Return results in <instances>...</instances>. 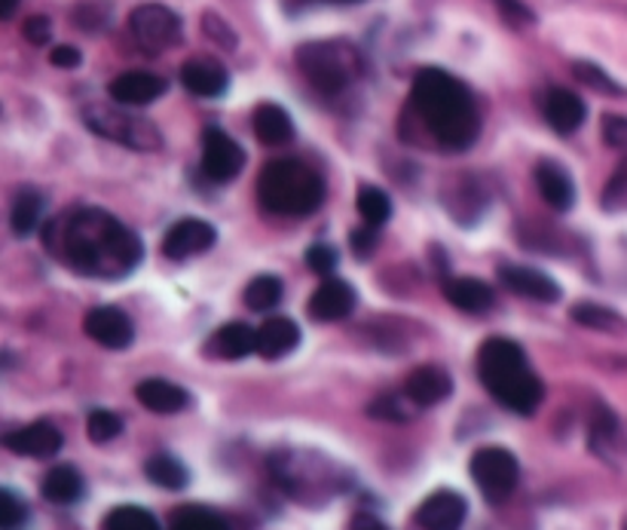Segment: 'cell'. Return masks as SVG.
I'll return each mask as SVG.
<instances>
[{
	"label": "cell",
	"mask_w": 627,
	"mask_h": 530,
	"mask_svg": "<svg viewBox=\"0 0 627 530\" xmlns=\"http://www.w3.org/2000/svg\"><path fill=\"white\" fill-rule=\"evenodd\" d=\"M279 301H282V279L270 277V273L251 279L249 289H245V304H249V310L267 313V310H275Z\"/></svg>",
	"instance_id": "33"
},
{
	"label": "cell",
	"mask_w": 627,
	"mask_h": 530,
	"mask_svg": "<svg viewBox=\"0 0 627 530\" xmlns=\"http://www.w3.org/2000/svg\"><path fill=\"white\" fill-rule=\"evenodd\" d=\"M50 62H53L55 67H65V71H71V67H80L83 55H80L77 46H55L53 53H50Z\"/></svg>",
	"instance_id": "46"
},
{
	"label": "cell",
	"mask_w": 627,
	"mask_h": 530,
	"mask_svg": "<svg viewBox=\"0 0 627 530\" xmlns=\"http://www.w3.org/2000/svg\"><path fill=\"white\" fill-rule=\"evenodd\" d=\"M28 524V506L10 488L0 491V530H22Z\"/></svg>",
	"instance_id": "39"
},
{
	"label": "cell",
	"mask_w": 627,
	"mask_h": 530,
	"mask_svg": "<svg viewBox=\"0 0 627 530\" xmlns=\"http://www.w3.org/2000/svg\"><path fill=\"white\" fill-rule=\"evenodd\" d=\"M245 166V150L239 147L236 138L218 129V126H209L202 133V173L211 181H233L236 175L242 173Z\"/></svg>",
	"instance_id": "9"
},
{
	"label": "cell",
	"mask_w": 627,
	"mask_h": 530,
	"mask_svg": "<svg viewBox=\"0 0 627 530\" xmlns=\"http://www.w3.org/2000/svg\"><path fill=\"white\" fill-rule=\"evenodd\" d=\"M301 344V329L297 322L285 316H273L258 329V353L263 358H282Z\"/></svg>",
	"instance_id": "25"
},
{
	"label": "cell",
	"mask_w": 627,
	"mask_h": 530,
	"mask_svg": "<svg viewBox=\"0 0 627 530\" xmlns=\"http://www.w3.org/2000/svg\"><path fill=\"white\" fill-rule=\"evenodd\" d=\"M181 83L199 98H221L230 90V71L215 59H190L181 67Z\"/></svg>",
	"instance_id": "18"
},
{
	"label": "cell",
	"mask_w": 627,
	"mask_h": 530,
	"mask_svg": "<svg viewBox=\"0 0 627 530\" xmlns=\"http://www.w3.org/2000/svg\"><path fill=\"white\" fill-rule=\"evenodd\" d=\"M62 433L59 426H53L50 420H38V424H28L22 429H13L3 436V448L7 451L19 454V457H34V460H43V457H53V454L62 451Z\"/></svg>",
	"instance_id": "13"
},
{
	"label": "cell",
	"mask_w": 627,
	"mask_h": 530,
	"mask_svg": "<svg viewBox=\"0 0 627 530\" xmlns=\"http://www.w3.org/2000/svg\"><path fill=\"white\" fill-rule=\"evenodd\" d=\"M337 249H331V246H325V242H315L313 249L306 252V267L313 270V273H318V277H327L334 267H337Z\"/></svg>",
	"instance_id": "41"
},
{
	"label": "cell",
	"mask_w": 627,
	"mask_h": 530,
	"mask_svg": "<svg viewBox=\"0 0 627 530\" xmlns=\"http://www.w3.org/2000/svg\"><path fill=\"white\" fill-rule=\"evenodd\" d=\"M569 316L585 325V329H594V332L603 334H625L627 332V319L613 310V306L597 304V301H578V304L569 310Z\"/></svg>",
	"instance_id": "28"
},
{
	"label": "cell",
	"mask_w": 627,
	"mask_h": 530,
	"mask_svg": "<svg viewBox=\"0 0 627 530\" xmlns=\"http://www.w3.org/2000/svg\"><path fill=\"white\" fill-rule=\"evenodd\" d=\"M542 114H545V119H548V126L554 133L573 135L575 129H582V123L588 117V107H585V102H582L575 93L554 86V90L545 93Z\"/></svg>",
	"instance_id": "19"
},
{
	"label": "cell",
	"mask_w": 627,
	"mask_h": 530,
	"mask_svg": "<svg viewBox=\"0 0 627 530\" xmlns=\"http://www.w3.org/2000/svg\"><path fill=\"white\" fill-rule=\"evenodd\" d=\"M22 34H25L28 43H34V46L50 43V38H53V22H50V15H28L25 25H22Z\"/></svg>",
	"instance_id": "44"
},
{
	"label": "cell",
	"mask_w": 627,
	"mask_h": 530,
	"mask_svg": "<svg viewBox=\"0 0 627 530\" xmlns=\"http://www.w3.org/2000/svg\"><path fill=\"white\" fill-rule=\"evenodd\" d=\"M43 209H46V199L43 194L38 190H19L13 199V209H10V227H13L15 237H28V233H34L40 225V218H43Z\"/></svg>",
	"instance_id": "30"
},
{
	"label": "cell",
	"mask_w": 627,
	"mask_h": 530,
	"mask_svg": "<svg viewBox=\"0 0 627 530\" xmlns=\"http://www.w3.org/2000/svg\"><path fill=\"white\" fill-rule=\"evenodd\" d=\"M588 445H591V451L597 454L603 464H609V466L625 464V457H627L625 433H621L618 417H615L606 405H597L594 414H591Z\"/></svg>",
	"instance_id": "14"
},
{
	"label": "cell",
	"mask_w": 627,
	"mask_h": 530,
	"mask_svg": "<svg viewBox=\"0 0 627 530\" xmlns=\"http://www.w3.org/2000/svg\"><path fill=\"white\" fill-rule=\"evenodd\" d=\"M215 227L209 221H199V218H184L178 225H171L166 230V237H163V254L169 258V261H187V258H194V254H202L209 252L211 246H215Z\"/></svg>",
	"instance_id": "10"
},
{
	"label": "cell",
	"mask_w": 627,
	"mask_h": 530,
	"mask_svg": "<svg viewBox=\"0 0 627 530\" xmlns=\"http://www.w3.org/2000/svg\"><path fill=\"white\" fill-rule=\"evenodd\" d=\"M600 206L603 212L609 215H621L627 212V157L618 163V169L609 175V181L603 187L600 194Z\"/></svg>",
	"instance_id": "36"
},
{
	"label": "cell",
	"mask_w": 627,
	"mask_h": 530,
	"mask_svg": "<svg viewBox=\"0 0 627 530\" xmlns=\"http://www.w3.org/2000/svg\"><path fill=\"white\" fill-rule=\"evenodd\" d=\"M202 31H206V38L215 40L223 50H236V31L218 13L202 15Z\"/></svg>",
	"instance_id": "40"
},
{
	"label": "cell",
	"mask_w": 627,
	"mask_h": 530,
	"mask_svg": "<svg viewBox=\"0 0 627 530\" xmlns=\"http://www.w3.org/2000/svg\"><path fill=\"white\" fill-rule=\"evenodd\" d=\"M625 530H627V521H625Z\"/></svg>",
	"instance_id": "50"
},
{
	"label": "cell",
	"mask_w": 627,
	"mask_h": 530,
	"mask_svg": "<svg viewBox=\"0 0 627 530\" xmlns=\"http://www.w3.org/2000/svg\"><path fill=\"white\" fill-rule=\"evenodd\" d=\"M83 332L105 350H126L135 341L132 319L117 306H95V310H90L86 319H83Z\"/></svg>",
	"instance_id": "11"
},
{
	"label": "cell",
	"mask_w": 627,
	"mask_h": 530,
	"mask_svg": "<svg viewBox=\"0 0 627 530\" xmlns=\"http://www.w3.org/2000/svg\"><path fill=\"white\" fill-rule=\"evenodd\" d=\"M419 412V405L407 393H386V396L374 398L367 405V414L377 420H389V424H407L414 414Z\"/></svg>",
	"instance_id": "32"
},
{
	"label": "cell",
	"mask_w": 627,
	"mask_h": 530,
	"mask_svg": "<svg viewBox=\"0 0 627 530\" xmlns=\"http://www.w3.org/2000/svg\"><path fill=\"white\" fill-rule=\"evenodd\" d=\"M600 133H603V142L615 150H625L627 147V117L621 114H606L600 123Z\"/></svg>",
	"instance_id": "42"
},
{
	"label": "cell",
	"mask_w": 627,
	"mask_h": 530,
	"mask_svg": "<svg viewBox=\"0 0 627 530\" xmlns=\"http://www.w3.org/2000/svg\"><path fill=\"white\" fill-rule=\"evenodd\" d=\"M405 393L417 402L419 408H431V405L450 398L453 377L445 368H438V365H422V368H417V372L407 377Z\"/></svg>",
	"instance_id": "22"
},
{
	"label": "cell",
	"mask_w": 627,
	"mask_h": 530,
	"mask_svg": "<svg viewBox=\"0 0 627 530\" xmlns=\"http://www.w3.org/2000/svg\"><path fill=\"white\" fill-rule=\"evenodd\" d=\"M358 304V294L346 279H327L310 298V316L315 322H337L346 319Z\"/></svg>",
	"instance_id": "17"
},
{
	"label": "cell",
	"mask_w": 627,
	"mask_h": 530,
	"mask_svg": "<svg viewBox=\"0 0 627 530\" xmlns=\"http://www.w3.org/2000/svg\"><path fill=\"white\" fill-rule=\"evenodd\" d=\"M111 98L123 107H142L157 102L159 95L166 93V80L150 74V71H126L119 77L111 80L107 86Z\"/></svg>",
	"instance_id": "16"
},
{
	"label": "cell",
	"mask_w": 627,
	"mask_h": 530,
	"mask_svg": "<svg viewBox=\"0 0 627 530\" xmlns=\"http://www.w3.org/2000/svg\"><path fill=\"white\" fill-rule=\"evenodd\" d=\"M499 13L505 15V22L514 28H526L536 22V15H533V10L523 3V0H497Z\"/></svg>",
	"instance_id": "43"
},
{
	"label": "cell",
	"mask_w": 627,
	"mask_h": 530,
	"mask_svg": "<svg viewBox=\"0 0 627 530\" xmlns=\"http://www.w3.org/2000/svg\"><path fill=\"white\" fill-rule=\"evenodd\" d=\"M209 356L227 358V362H239V358L258 353V332L245 325V322H227L218 332L211 334Z\"/></svg>",
	"instance_id": "21"
},
{
	"label": "cell",
	"mask_w": 627,
	"mask_h": 530,
	"mask_svg": "<svg viewBox=\"0 0 627 530\" xmlns=\"http://www.w3.org/2000/svg\"><path fill=\"white\" fill-rule=\"evenodd\" d=\"M445 298L450 304L462 310V313H484L493 306L497 294L487 285L484 279L474 277H459V279H447L445 282Z\"/></svg>",
	"instance_id": "24"
},
{
	"label": "cell",
	"mask_w": 627,
	"mask_h": 530,
	"mask_svg": "<svg viewBox=\"0 0 627 530\" xmlns=\"http://www.w3.org/2000/svg\"><path fill=\"white\" fill-rule=\"evenodd\" d=\"M355 206H358L362 221L370 227H383L389 218H393V199L386 197V190H379V187L374 185L358 187Z\"/></svg>",
	"instance_id": "31"
},
{
	"label": "cell",
	"mask_w": 627,
	"mask_h": 530,
	"mask_svg": "<svg viewBox=\"0 0 627 530\" xmlns=\"http://www.w3.org/2000/svg\"><path fill=\"white\" fill-rule=\"evenodd\" d=\"M469 469L474 485L481 488L484 500H490V503H505L518 488V478H521L518 457L505 448H497V445L471 454Z\"/></svg>",
	"instance_id": "7"
},
{
	"label": "cell",
	"mask_w": 627,
	"mask_h": 530,
	"mask_svg": "<svg viewBox=\"0 0 627 530\" xmlns=\"http://www.w3.org/2000/svg\"><path fill=\"white\" fill-rule=\"evenodd\" d=\"M144 476L150 478L157 488H163V491H184V488L190 485L187 466H184L178 457H171V454H154V457L144 464Z\"/></svg>",
	"instance_id": "29"
},
{
	"label": "cell",
	"mask_w": 627,
	"mask_h": 530,
	"mask_svg": "<svg viewBox=\"0 0 627 530\" xmlns=\"http://www.w3.org/2000/svg\"><path fill=\"white\" fill-rule=\"evenodd\" d=\"M478 377L502 408L523 414V417L536 412L542 398H545V386L539 381V374L530 368V358L523 353V346L509 341V337H490L481 344Z\"/></svg>",
	"instance_id": "3"
},
{
	"label": "cell",
	"mask_w": 627,
	"mask_h": 530,
	"mask_svg": "<svg viewBox=\"0 0 627 530\" xmlns=\"http://www.w3.org/2000/svg\"><path fill=\"white\" fill-rule=\"evenodd\" d=\"M349 242H353V252L358 254V258H367V254L377 249V227H358V230H353V237H349Z\"/></svg>",
	"instance_id": "45"
},
{
	"label": "cell",
	"mask_w": 627,
	"mask_h": 530,
	"mask_svg": "<svg viewBox=\"0 0 627 530\" xmlns=\"http://www.w3.org/2000/svg\"><path fill=\"white\" fill-rule=\"evenodd\" d=\"M499 282H502L509 292L530 298V301H539V304H554V301H561V285H557L548 273L533 270V267L502 264L499 267Z\"/></svg>",
	"instance_id": "15"
},
{
	"label": "cell",
	"mask_w": 627,
	"mask_h": 530,
	"mask_svg": "<svg viewBox=\"0 0 627 530\" xmlns=\"http://www.w3.org/2000/svg\"><path fill=\"white\" fill-rule=\"evenodd\" d=\"M251 126H254V135L263 145L270 147L288 145L294 138V123L288 117V111L282 105H273V102H263V105L254 107Z\"/></svg>",
	"instance_id": "26"
},
{
	"label": "cell",
	"mask_w": 627,
	"mask_h": 530,
	"mask_svg": "<svg viewBox=\"0 0 627 530\" xmlns=\"http://www.w3.org/2000/svg\"><path fill=\"white\" fill-rule=\"evenodd\" d=\"M410 107L419 123L445 150H466L481 133V114L474 95L441 67H422L410 86Z\"/></svg>",
	"instance_id": "2"
},
{
	"label": "cell",
	"mask_w": 627,
	"mask_h": 530,
	"mask_svg": "<svg viewBox=\"0 0 627 530\" xmlns=\"http://www.w3.org/2000/svg\"><path fill=\"white\" fill-rule=\"evenodd\" d=\"M171 530H233L227 524V518L211 512L206 506H181L171 516Z\"/></svg>",
	"instance_id": "34"
},
{
	"label": "cell",
	"mask_w": 627,
	"mask_h": 530,
	"mask_svg": "<svg viewBox=\"0 0 627 530\" xmlns=\"http://www.w3.org/2000/svg\"><path fill=\"white\" fill-rule=\"evenodd\" d=\"M573 74L578 83H585L588 90H597L603 95H627V90L621 83H615L600 65H594V62H573Z\"/></svg>",
	"instance_id": "37"
},
{
	"label": "cell",
	"mask_w": 627,
	"mask_h": 530,
	"mask_svg": "<svg viewBox=\"0 0 627 530\" xmlns=\"http://www.w3.org/2000/svg\"><path fill=\"white\" fill-rule=\"evenodd\" d=\"M86 433H90V438L95 441V445H105V441H114V438L123 433V420H119V414L98 408V412L90 414V420H86Z\"/></svg>",
	"instance_id": "38"
},
{
	"label": "cell",
	"mask_w": 627,
	"mask_h": 530,
	"mask_svg": "<svg viewBox=\"0 0 627 530\" xmlns=\"http://www.w3.org/2000/svg\"><path fill=\"white\" fill-rule=\"evenodd\" d=\"M43 246L67 270L95 279L129 277L144 258L138 233L105 209H67L43 227Z\"/></svg>",
	"instance_id": "1"
},
{
	"label": "cell",
	"mask_w": 627,
	"mask_h": 530,
	"mask_svg": "<svg viewBox=\"0 0 627 530\" xmlns=\"http://www.w3.org/2000/svg\"><path fill=\"white\" fill-rule=\"evenodd\" d=\"M297 67L310 80V86L325 95H337L349 90L355 80L365 74V59L349 40H313L297 46Z\"/></svg>",
	"instance_id": "5"
},
{
	"label": "cell",
	"mask_w": 627,
	"mask_h": 530,
	"mask_svg": "<svg viewBox=\"0 0 627 530\" xmlns=\"http://www.w3.org/2000/svg\"><path fill=\"white\" fill-rule=\"evenodd\" d=\"M297 7H313V3H358V0H294Z\"/></svg>",
	"instance_id": "49"
},
{
	"label": "cell",
	"mask_w": 627,
	"mask_h": 530,
	"mask_svg": "<svg viewBox=\"0 0 627 530\" xmlns=\"http://www.w3.org/2000/svg\"><path fill=\"white\" fill-rule=\"evenodd\" d=\"M19 0H0V19H13Z\"/></svg>",
	"instance_id": "48"
},
{
	"label": "cell",
	"mask_w": 627,
	"mask_h": 530,
	"mask_svg": "<svg viewBox=\"0 0 627 530\" xmlns=\"http://www.w3.org/2000/svg\"><path fill=\"white\" fill-rule=\"evenodd\" d=\"M135 398L142 402L147 412L154 414H178L190 405V393L184 386L163 381V377H147L135 386Z\"/></svg>",
	"instance_id": "23"
},
{
	"label": "cell",
	"mask_w": 627,
	"mask_h": 530,
	"mask_svg": "<svg viewBox=\"0 0 627 530\" xmlns=\"http://www.w3.org/2000/svg\"><path fill=\"white\" fill-rule=\"evenodd\" d=\"M536 187H539V194H542V199L548 202L551 209H557V212L573 209V202H575L573 175L566 173L561 163H554V159H539Z\"/></svg>",
	"instance_id": "20"
},
{
	"label": "cell",
	"mask_w": 627,
	"mask_h": 530,
	"mask_svg": "<svg viewBox=\"0 0 627 530\" xmlns=\"http://www.w3.org/2000/svg\"><path fill=\"white\" fill-rule=\"evenodd\" d=\"M102 530H163L159 521L142 506H117L105 516Z\"/></svg>",
	"instance_id": "35"
},
{
	"label": "cell",
	"mask_w": 627,
	"mask_h": 530,
	"mask_svg": "<svg viewBox=\"0 0 627 530\" xmlns=\"http://www.w3.org/2000/svg\"><path fill=\"white\" fill-rule=\"evenodd\" d=\"M349 530H389V528H386L377 516H370V512H358V516L353 518Z\"/></svg>",
	"instance_id": "47"
},
{
	"label": "cell",
	"mask_w": 627,
	"mask_h": 530,
	"mask_svg": "<svg viewBox=\"0 0 627 530\" xmlns=\"http://www.w3.org/2000/svg\"><path fill=\"white\" fill-rule=\"evenodd\" d=\"M469 516L466 497L457 491H435L429 493L417 509V524L422 530H459Z\"/></svg>",
	"instance_id": "12"
},
{
	"label": "cell",
	"mask_w": 627,
	"mask_h": 530,
	"mask_svg": "<svg viewBox=\"0 0 627 530\" xmlns=\"http://www.w3.org/2000/svg\"><path fill=\"white\" fill-rule=\"evenodd\" d=\"M40 493L55 506H74L83 500L86 493V481L80 476L74 466H55L43 476V485H40Z\"/></svg>",
	"instance_id": "27"
},
{
	"label": "cell",
	"mask_w": 627,
	"mask_h": 530,
	"mask_svg": "<svg viewBox=\"0 0 627 530\" xmlns=\"http://www.w3.org/2000/svg\"><path fill=\"white\" fill-rule=\"evenodd\" d=\"M258 199L267 212L303 218L325 199V181L301 159H273L258 178Z\"/></svg>",
	"instance_id": "4"
},
{
	"label": "cell",
	"mask_w": 627,
	"mask_h": 530,
	"mask_svg": "<svg viewBox=\"0 0 627 530\" xmlns=\"http://www.w3.org/2000/svg\"><path fill=\"white\" fill-rule=\"evenodd\" d=\"M83 119H86L92 133L105 135L111 142L132 147V150H157L163 145V135H159L157 126L150 119L126 114L123 105H90L83 111Z\"/></svg>",
	"instance_id": "6"
},
{
	"label": "cell",
	"mask_w": 627,
	"mask_h": 530,
	"mask_svg": "<svg viewBox=\"0 0 627 530\" xmlns=\"http://www.w3.org/2000/svg\"><path fill=\"white\" fill-rule=\"evenodd\" d=\"M132 38L138 40V46L147 53H163L178 46L184 38L181 15L171 13L163 3H142L129 15Z\"/></svg>",
	"instance_id": "8"
}]
</instances>
